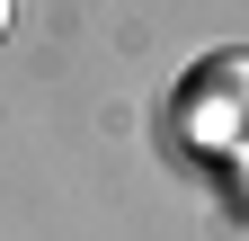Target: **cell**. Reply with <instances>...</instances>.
Listing matches in <instances>:
<instances>
[{
  "label": "cell",
  "instance_id": "cell-3",
  "mask_svg": "<svg viewBox=\"0 0 249 241\" xmlns=\"http://www.w3.org/2000/svg\"><path fill=\"white\" fill-rule=\"evenodd\" d=\"M231 179H240V197H249V170H231Z\"/></svg>",
  "mask_w": 249,
  "mask_h": 241
},
{
  "label": "cell",
  "instance_id": "cell-2",
  "mask_svg": "<svg viewBox=\"0 0 249 241\" xmlns=\"http://www.w3.org/2000/svg\"><path fill=\"white\" fill-rule=\"evenodd\" d=\"M0 36H9V0H0Z\"/></svg>",
  "mask_w": 249,
  "mask_h": 241
},
{
  "label": "cell",
  "instance_id": "cell-1",
  "mask_svg": "<svg viewBox=\"0 0 249 241\" xmlns=\"http://www.w3.org/2000/svg\"><path fill=\"white\" fill-rule=\"evenodd\" d=\"M169 125L196 161L213 170H249V45H223L205 63H187L178 99H169Z\"/></svg>",
  "mask_w": 249,
  "mask_h": 241
}]
</instances>
